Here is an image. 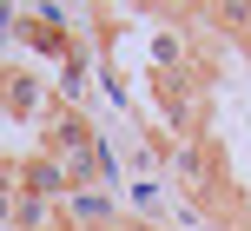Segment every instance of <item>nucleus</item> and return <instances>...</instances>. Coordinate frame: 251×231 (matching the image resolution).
<instances>
[{
    "label": "nucleus",
    "mask_w": 251,
    "mask_h": 231,
    "mask_svg": "<svg viewBox=\"0 0 251 231\" xmlns=\"http://www.w3.org/2000/svg\"><path fill=\"white\" fill-rule=\"evenodd\" d=\"M60 225L66 231H113L119 225V205L106 185H86V192H66L60 198Z\"/></svg>",
    "instance_id": "nucleus-1"
},
{
    "label": "nucleus",
    "mask_w": 251,
    "mask_h": 231,
    "mask_svg": "<svg viewBox=\"0 0 251 231\" xmlns=\"http://www.w3.org/2000/svg\"><path fill=\"white\" fill-rule=\"evenodd\" d=\"M0 106L7 113H20V119H47V79H33V73H7L0 79Z\"/></svg>",
    "instance_id": "nucleus-2"
},
{
    "label": "nucleus",
    "mask_w": 251,
    "mask_h": 231,
    "mask_svg": "<svg viewBox=\"0 0 251 231\" xmlns=\"http://www.w3.org/2000/svg\"><path fill=\"white\" fill-rule=\"evenodd\" d=\"M113 231H152V225H132V218H119V225H113Z\"/></svg>",
    "instance_id": "nucleus-3"
},
{
    "label": "nucleus",
    "mask_w": 251,
    "mask_h": 231,
    "mask_svg": "<svg viewBox=\"0 0 251 231\" xmlns=\"http://www.w3.org/2000/svg\"><path fill=\"white\" fill-rule=\"evenodd\" d=\"M53 231H66V225H53Z\"/></svg>",
    "instance_id": "nucleus-4"
}]
</instances>
